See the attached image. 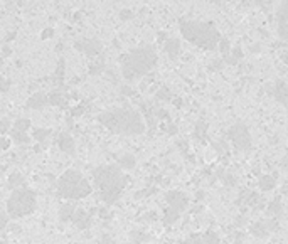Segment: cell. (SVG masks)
<instances>
[{"label":"cell","instance_id":"f907efd6","mask_svg":"<svg viewBox=\"0 0 288 244\" xmlns=\"http://www.w3.org/2000/svg\"><path fill=\"white\" fill-rule=\"evenodd\" d=\"M52 36V31H51V29H49V31H44V32H42V37H51Z\"/></svg>","mask_w":288,"mask_h":244},{"label":"cell","instance_id":"d6986e66","mask_svg":"<svg viewBox=\"0 0 288 244\" xmlns=\"http://www.w3.org/2000/svg\"><path fill=\"white\" fill-rule=\"evenodd\" d=\"M179 51H180V42L177 39H167L165 41V52L172 57V59H175V57L179 56Z\"/></svg>","mask_w":288,"mask_h":244},{"label":"cell","instance_id":"8fae6325","mask_svg":"<svg viewBox=\"0 0 288 244\" xmlns=\"http://www.w3.org/2000/svg\"><path fill=\"white\" fill-rule=\"evenodd\" d=\"M276 27L278 34L283 41H286V2L281 0V6L276 11Z\"/></svg>","mask_w":288,"mask_h":244},{"label":"cell","instance_id":"e0dca14e","mask_svg":"<svg viewBox=\"0 0 288 244\" xmlns=\"http://www.w3.org/2000/svg\"><path fill=\"white\" fill-rule=\"evenodd\" d=\"M276 175H261L260 180H258V185H260V189L263 192H268V190H273L276 185Z\"/></svg>","mask_w":288,"mask_h":244},{"label":"cell","instance_id":"d4e9b609","mask_svg":"<svg viewBox=\"0 0 288 244\" xmlns=\"http://www.w3.org/2000/svg\"><path fill=\"white\" fill-rule=\"evenodd\" d=\"M11 137H12V140L16 142V143H29V142H31V137H27L26 132L12 130L11 132Z\"/></svg>","mask_w":288,"mask_h":244},{"label":"cell","instance_id":"5b68a950","mask_svg":"<svg viewBox=\"0 0 288 244\" xmlns=\"http://www.w3.org/2000/svg\"><path fill=\"white\" fill-rule=\"evenodd\" d=\"M56 190H57V195L62 199L78 200V199L88 197V195L93 192V187H91L88 179H86L79 170L69 169L59 177V180H57L56 184Z\"/></svg>","mask_w":288,"mask_h":244},{"label":"cell","instance_id":"ba28073f","mask_svg":"<svg viewBox=\"0 0 288 244\" xmlns=\"http://www.w3.org/2000/svg\"><path fill=\"white\" fill-rule=\"evenodd\" d=\"M276 229H278L276 219H265V221L253 222L251 227H249V232L258 239H266L268 236H270V232L276 231Z\"/></svg>","mask_w":288,"mask_h":244},{"label":"cell","instance_id":"7a4b0ae2","mask_svg":"<svg viewBox=\"0 0 288 244\" xmlns=\"http://www.w3.org/2000/svg\"><path fill=\"white\" fill-rule=\"evenodd\" d=\"M98 121L105 128L117 135H140L145 132V125L140 113L132 108H112L98 116Z\"/></svg>","mask_w":288,"mask_h":244},{"label":"cell","instance_id":"f5cc1de1","mask_svg":"<svg viewBox=\"0 0 288 244\" xmlns=\"http://www.w3.org/2000/svg\"><path fill=\"white\" fill-rule=\"evenodd\" d=\"M204 197V192H198V199H203Z\"/></svg>","mask_w":288,"mask_h":244},{"label":"cell","instance_id":"603a6c76","mask_svg":"<svg viewBox=\"0 0 288 244\" xmlns=\"http://www.w3.org/2000/svg\"><path fill=\"white\" fill-rule=\"evenodd\" d=\"M179 216H180L179 212H175V210H172V209L167 207L165 209V214H164V226H172V224H174L177 219H179Z\"/></svg>","mask_w":288,"mask_h":244},{"label":"cell","instance_id":"1f68e13d","mask_svg":"<svg viewBox=\"0 0 288 244\" xmlns=\"http://www.w3.org/2000/svg\"><path fill=\"white\" fill-rule=\"evenodd\" d=\"M218 46H219V51H221V54H223V56H228L229 54V41L226 39V37L219 39Z\"/></svg>","mask_w":288,"mask_h":244},{"label":"cell","instance_id":"b9f144b4","mask_svg":"<svg viewBox=\"0 0 288 244\" xmlns=\"http://www.w3.org/2000/svg\"><path fill=\"white\" fill-rule=\"evenodd\" d=\"M165 130H167V133H169V135H175V133H177V127L174 125V123L169 121V125H167Z\"/></svg>","mask_w":288,"mask_h":244},{"label":"cell","instance_id":"d6a6232c","mask_svg":"<svg viewBox=\"0 0 288 244\" xmlns=\"http://www.w3.org/2000/svg\"><path fill=\"white\" fill-rule=\"evenodd\" d=\"M221 180H223L224 185H228V187H236V177L231 174H224Z\"/></svg>","mask_w":288,"mask_h":244},{"label":"cell","instance_id":"3957f363","mask_svg":"<svg viewBox=\"0 0 288 244\" xmlns=\"http://www.w3.org/2000/svg\"><path fill=\"white\" fill-rule=\"evenodd\" d=\"M157 52L152 46L135 47L122 56L120 66H122V74L127 81H135L142 76L148 74L157 66Z\"/></svg>","mask_w":288,"mask_h":244},{"label":"cell","instance_id":"5bb4252c","mask_svg":"<svg viewBox=\"0 0 288 244\" xmlns=\"http://www.w3.org/2000/svg\"><path fill=\"white\" fill-rule=\"evenodd\" d=\"M271 94L276 101H280L283 106H286V83L285 81H276L271 88Z\"/></svg>","mask_w":288,"mask_h":244},{"label":"cell","instance_id":"ac0fdd59","mask_svg":"<svg viewBox=\"0 0 288 244\" xmlns=\"http://www.w3.org/2000/svg\"><path fill=\"white\" fill-rule=\"evenodd\" d=\"M266 212H268V216H271V217H280L281 214H283V204H281V200H280V199L271 200V202L268 204V207H266Z\"/></svg>","mask_w":288,"mask_h":244},{"label":"cell","instance_id":"c3c4849f","mask_svg":"<svg viewBox=\"0 0 288 244\" xmlns=\"http://www.w3.org/2000/svg\"><path fill=\"white\" fill-rule=\"evenodd\" d=\"M112 242V237L108 236V234H105V236L102 237V244H110Z\"/></svg>","mask_w":288,"mask_h":244},{"label":"cell","instance_id":"2e32d148","mask_svg":"<svg viewBox=\"0 0 288 244\" xmlns=\"http://www.w3.org/2000/svg\"><path fill=\"white\" fill-rule=\"evenodd\" d=\"M52 135L51 130H46V128H34L32 132V137H34L36 142H39L42 147H46L49 143V137Z\"/></svg>","mask_w":288,"mask_h":244},{"label":"cell","instance_id":"74e56055","mask_svg":"<svg viewBox=\"0 0 288 244\" xmlns=\"http://www.w3.org/2000/svg\"><path fill=\"white\" fill-rule=\"evenodd\" d=\"M213 147L216 148V150L219 152V154H226V152H228V147H226V143H224V142H219V143H213Z\"/></svg>","mask_w":288,"mask_h":244},{"label":"cell","instance_id":"7bdbcfd3","mask_svg":"<svg viewBox=\"0 0 288 244\" xmlns=\"http://www.w3.org/2000/svg\"><path fill=\"white\" fill-rule=\"evenodd\" d=\"M83 113H84L83 106H76L73 111H71V114H73V116H79V114H83Z\"/></svg>","mask_w":288,"mask_h":244},{"label":"cell","instance_id":"d590c367","mask_svg":"<svg viewBox=\"0 0 288 244\" xmlns=\"http://www.w3.org/2000/svg\"><path fill=\"white\" fill-rule=\"evenodd\" d=\"M11 127H12V123L9 121L7 118H2L0 119V133H7V132H11Z\"/></svg>","mask_w":288,"mask_h":244},{"label":"cell","instance_id":"7c38bea8","mask_svg":"<svg viewBox=\"0 0 288 244\" xmlns=\"http://www.w3.org/2000/svg\"><path fill=\"white\" fill-rule=\"evenodd\" d=\"M71 221L74 222V226L78 229H88L91 226V214L84 212V210H74L73 217H71Z\"/></svg>","mask_w":288,"mask_h":244},{"label":"cell","instance_id":"277c9868","mask_svg":"<svg viewBox=\"0 0 288 244\" xmlns=\"http://www.w3.org/2000/svg\"><path fill=\"white\" fill-rule=\"evenodd\" d=\"M179 29L182 37L190 42V44L203 47L206 51H213L218 47V42L221 39L219 31L213 24L199 22V21H180Z\"/></svg>","mask_w":288,"mask_h":244},{"label":"cell","instance_id":"4dcf8cb0","mask_svg":"<svg viewBox=\"0 0 288 244\" xmlns=\"http://www.w3.org/2000/svg\"><path fill=\"white\" fill-rule=\"evenodd\" d=\"M206 130H208V125H206L204 121H199L198 125H196V132L194 135L199 138V140H203V138L206 137Z\"/></svg>","mask_w":288,"mask_h":244},{"label":"cell","instance_id":"83f0119b","mask_svg":"<svg viewBox=\"0 0 288 244\" xmlns=\"http://www.w3.org/2000/svg\"><path fill=\"white\" fill-rule=\"evenodd\" d=\"M31 128V121H29L27 118H19L16 123H14V130L17 132H26Z\"/></svg>","mask_w":288,"mask_h":244},{"label":"cell","instance_id":"f1b7e54d","mask_svg":"<svg viewBox=\"0 0 288 244\" xmlns=\"http://www.w3.org/2000/svg\"><path fill=\"white\" fill-rule=\"evenodd\" d=\"M157 98H158V99H162V101H170V99H172L170 89L167 88V86H162V88L157 91Z\"/></svg>","mask_w":288,"mask_h":244},{"label":"cell","instance_id":"f546056e","mask_svg":"<svg viewBox=\"0 0 288 244\" xmlns=\"http://www.w3.org/2000/svg\"><path fill=\"white\" fill-rule=\"evenodd\" d=\"M62 78H64V61L61 59L59 63H57V69H56V74H54L56 84H61Z\"/></svg>","mask_w":288,"mask_h":244},{"label":"cell","instance_id":"52a82bcc","mask_svg":"<svg viewBox=\"0 0 288 244\" xmlns=\"http://www.w3.org/2000/svg\"><path fill=\"white\" fill-rule=\"evenodd\" d=\"M228 137L238 150L246 152L251 148V137H249L248 127L244 125V123H234V125L229 128Z\"/></svg>","mask_w":288,"mask_h":244},{"label":"cell","instance_id":"db71d44e","mask_svg":"<svg viewBox=\"0 0 288 244\" xmlns=\"http://www.w3.org/2000/svg\"><path fill=\"white\" fill-rule=\"evenodd\" d=\"M251 2H258V4H261V2H268V0H251Z\"/></svg>","mask_w":288,"mask_h":244},{"label":"cell","instance_id":"4316f807","mask_svg":"<svg viewBox=\"0 0 288 244\" xmlns=\"http://www.w3.org/2000/svg\"><path fill=\"white\" fill-rule=\"evenodd\" d=\"M201 237H203V244H219V236H218V232H214V231L204 232V236H201Z\"/></svg>","mask_w":288,"mask_h":244},{"label":"cell","instance_id":"6da1fadb","mask_svg":"<svg viewBox=\"0 0 288 244\" xmlns=\"http://www.w3.org/2000/svg\"><path fill=\"white\" fill-rule=\"evenodd\" d=\"M93 182L103 202L115 204L127 187V175L117 165H103L93 170Z\"/></svg>","mask_w":288,"mask_h":244},{"label":"cell","instance_id":"ffe728a7","mask_svg":"<svg viewBox=\"0 0 288 244\" xmlns=\"http://www.w3.org/2000/svg\"><path fill=\"white\" fill-rule=\"evenodd\" d=\"M74 210H76V209H74L73 204H62L61 209H59V219H61V222L71 221V217H73Z\"/></svg>","mask_w":288,"mask_h":244},{"label":"cell","instance_id":"8d00e7d4","mask_svg":"<svg viewBox=\"0 0 288 244\" xmlns=\"http://www.w3.org/2000/svg\"><path fill=\"white\" fill-rule=\"evenodd\" d=\"M7 224H9L7 212H4V210H0V231H4V229L7 227Z\"/></svg>","mask_w":288,"mask_h":244},{"label":"cell","instance_id":"f35d334b","mask_svg":"<svg viewBox=\"0 0 288 244\" xmlns=\"http://www.w3.org/2000/svg\"><path fill=\"white\" fill-rule=\"evenodd\" d=\"M9 145H11V142L7 140V138H4V137H0V152H4V150H7Z\"/></svg>","mask_w":288,"mask_h":244},{"label":"cell","instance_id":"9a60e30c","mask_svg":"<svg viewBox=\"0 0 288 244\" xmlns=\"http://www.w3.org/2000/svg\"><path fill=\"white\" fill-rule=\"evenodd\" d=\"M47 104V96L44 93H36L27 99L29 109H42Z\"/></svg>","mask_w":288,"mask_h":244},{"label":"cell","instance_id":"816d5d0a","mask_svg":"<svg viewBox=\"0 0 288 244\" xmlns=\"http://www.w3.org/2000/svg\"><path fill=\"white\" fill-rule=\"evenodd\" d=\"M165 37H167V34H165V32H160V34H158V41H164L165 39Z\"/></svg>","mask_w":288,"mask_h":244},{"label":"cell","instance_id":"8992f818","mask_svg":"<svg viewBox=\"0 0 288 244\" xmlns=\"http://www.w3.org/2000/svg\"><path fill=\"white\" fill-rule=\"evenodd\" d=\"M36 200H37V197H36L34 190H31L27 187L16 189L7 200V216H11L14 219L29 216V214L34 212Z\"/></svg>","mask_w":288,"mask_h":244},{"label":"cell","instance_id":"ab89813d","mask_svg":"<svg viewBox=\"0 0 288 244\" xmlns=\"http://www.w3.org/2000/svg\"><path fill=\"white\" fill-rule=\"evenodd\" d=\"M233 57H234V59H236V61H239V59H241V57H243V52H241V47H234V49H233V54H231Z\"/></svg>","mask_w":288,"mask_h":244},{"label":"cell","instance_id":"9f6ffc18","mask_svg":"<svg viewBox=\"0 0 288 244\" xmlns=\"http://www.w3.org/2000/svg\"><path fill=\"white\" fill-rule=\"evenodd\" d=\"M0 244H7V242L6 241H0Z\"/></svg>","mask_w":288,"mask_h":244},{"label":"cell","instance_id":"7402d4cb","mask_svg":"<svg viewBox=\"0 0 288 244\" xmlns=\"http://www.w3.org/2000/svg\"><path fill=\"white\" fill-rule=\"evenodd\" d=\"M118 164H120V167H122V169L132 170L133 167H135L137 160H135V157H133V155L125 154V155H122V157H120V159H118Z\"/></svg>","mask_w":288,"mask_h":244},{"label":"cell","instance_id":"cb8c5ba5","mask_svg":"<svg viewBox=\"0 0 288 244\" xmlns=\"http://www.w3.org/2000/svg\"><path fill=\"white\" fill-rule=\"evenodd\" d=\"M130 237H132L133 244H143V242H147L148 239H150V236H148L147 232H143V231H132Z\"/></svg>","mask_w":288,"mask_h":244},{"label":"cell","instance_id":"60d3db41","mask_svg":"<svg viewBox=\"0 0 288 244\" xmlns=\"http://www.w3.org/2000/svg\"><path fill=\"white\" fill-rule=\"evenodd\" d=\"M132 17H133L132 11H122V12H120V19H122V21H127V19H132Z\"/></svg>","mask_w":288,"mask_h":244},{"label":"cell","instance_id":"681fc988","mask_svg":"<svg viewBox=\"0 0 288 244\" xmlns=\"http://www.w3.org/2000/svg\"><path fill=\"white\" fill-rule=\"evenodd\" d=\"M122 91H123V94H133V91H132L130 88H127V86H125Z\"/></svg>","mask_w":288,"mask_h":244},{"label":"cell","instance_id":"f6af8a7d","mask_svg":"<svg viewBox=\"0 0 288 244\" xmlns=\"http://www.w3.org/2000/svg\"><path fill=\"white\" fill-rule=\"evenodd\" d=\"M221 64H223V59H218V61H214L213 66H211V69L213 71H218V68H221Z\"/></svg>","mask_w":288,"mask_h":244},{"label":"cell","instance_id":"e575fe53","mask_svg":"<svg viewBox=\"0 0 288 244\" xmlns=\"http://www.w3.org/2000/svg\"><path fill=\"white\" fill-rule=\"evenodd\" d=\"M182 244H203V237H201L199 234H190Z\"/></svg>","mask_w":288,"mask_h":244},{"label":"cell","instance_id":"4fadbf2b","mask_svg":"<svg viewBox=\"0 0 288 244\" xmlns=\"http://www.w3.org/2000/svg\"><path fill=\"white\" fill-rule=\"evenodd\" d=\"M57 145H59V148L64 154H69V155L74 154V140L69 133H61V135L57 137Z\"/></svg>","mask_w":288,"mask_h":244},{"label":"cell","instance_id":"bcb514c9","mask_svg":"<svg viewBox=\"0 0 288 244\" xmlns=\"http://www.w3.org/2000/svg\"><path fill=\"white\" fill-rule=\"evenodd\" d=\"M0 89H2V91H7V89H9V81L0 79Z\"/></svg>","mask_w":288,"mask_h":244},{"label":"cell","instance_id":"44dd1931","mask_svg":"<svg viewBox=\"0 0 288 244\" xmlns=\"http://www.w3.org/2000/svg\"><path fill=\"white\" fill-rule=\"evenodd\" d=\"M24 182H26V179H24V175H22V174H19V172H16V174H12L11 177H9L7 185H9V189L16 190V189H21V187H22Z\"/></svg>","mask_w":288,"mask_h":244},{"label":"cell","instance_id":"9c48e42d","mask_svg":"<svg viewBox=\"0 0 288 244\" xmlns=\"http://www.w3.org/2000/svg\"><path fill=\"white\" fill-rule=\"evenodd\" d=\"M76 49L81 51L83 54H86L88 57H96L100 56V52L103 51V46L100 41L96 39H83V41H78L76 42Z\"/></svg>","mask_w":288,"mask_h":244},{"label":"cell","instance_id":"484cf974","mask_svg":"<svg viewBox=\"0 0 288 244\" xmlns=\"http://www.w3.org/2000/svg\"><path fill=\"white\" fill-rule=\"evenodd\" d=\"M47 103L52 104V106H61V104H64V96H62L61 93H57V91H54V93H51L49 96H47Z\"/></svg>","mask_w":288,"mask_h":244},{"label":"cell","instance_id":"ee69618b","mask_svg":"<svg viewBox=\"0 0 288 244\" xmlns=\"http://www.w3.org/2000/svg\"><path fill=\"white\" fill-rule=\"evenodd\" d=\"M153 219H157V214L148 212V214H145V217H143L142 221H153Z\"/></svg>","mask_w":288,"mask_h":244},{"label":"cell","instance_id":"836d02e7","mask_svg":"<svg viewBox=\"0 0 288 244\" xmlns=\"http://www.w3.org/2000/svg\"><path fill=\"white\" fill-rule=\"evenodd\" d=\"M103 71H105V63L103 61H98V63L89 68V74H102Z\"/></svg>","mask_w":288,"mask_h":244},{"label":"cell","instance_id":"7dc6e473","mask_svg":"<svg viewBox=\"0 0 288 244\" xmlns=\"http://www.w3.org/2000/svg\"><path fill=\"white\" fill-rule=\"evenodd\" d=\"M98 214H100V217L108 219V212H107V209H100V210H98Z\"/></svg>","mask_w":288,"mask_h":244},{"label":"cell","instance_id":"11a10c76","mask_svg":"<svg viewBox=\"0 0 288 244\" xmlns=\"http://www.w3.org/2000/svg\"><path fill=\"white\" fill-rule=\"evenodd\" d=\"M2 66H4V59L0 57V68H2Z\"/></svg>","mask_w":288,"mask_h":244},{"label":"cell","instance_id":"30bf717a","mask_svg":"<svg viewBox=\"0 0 288 244\" xmlns=\"http://www.w3.org/2000/svg\"><path fill=\"white\" fill-rule=\"evenodd\" d=\"M167 204H169V209L175 210V212H182L187 204H189V200H187V197L182 192H179V190H170V192H167Z\"/></svg>","mask_w":288,"mask_h":244}]
</instances>
